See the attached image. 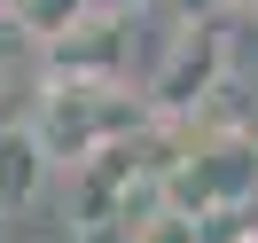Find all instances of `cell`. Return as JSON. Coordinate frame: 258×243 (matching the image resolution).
Masks as SVG:
<instances>
[{
	"label": "cell",
	"mask_w": 258,
	"mask_h": 243,
	"mask_svg": "<svg viewBox=\"0 0 258 243\" xmlns=\"http://www.w3.org/2000/svg\"><path fill=\"white\" fill-rule=\"evenodd\" d=\"M24 126L47 149V165H71V173H79L102 149L133 141V133L149 126V102H141V86H125V79H47Z\"/></svg>",
	"instance_id": "1"
},
{
	"label": "cell",
	"mask_w": 258,
	"mask_h": 243,
	"mask_svg": "<svg viewBox=\"0 0 258 243\" xmlns=\"http://www.w3.org/2000/svg\"><path fill=\"white\" fill-rule=\"evenodd\" d=\"M227 79H235V32H227V16L172 24L157 71L141 79V102H149V118H164V126H188Z\"/></svg>",
	"instance_id": "2"
},
{
	"label": "cell",
	"mask_w": 258,
	"mask_h": 243,
	"mask_svg": "<svg viewBox=\"0 0 258 243\" xmlns=\"http://www.w3.org/2000/svg\"><path fill=\"white\" fill-rule=\"evenodd\" d=\"M242 204H258V133H211L188 141L180 165L164 173V212L180 220H235Z\"/></svg>",
	"instance_id": "3"
},
{
	"label": "cell",
	"mask_w": 258,
	"mask_h": 243,
	"mask_svg": "<svg viewBox=\"0 0 258 243\" xmlns=\"http://www.w3.org/2000/svg\"><path fill=\"white\" fill-rule=\"evenodd\" d=\"M125 24H133L125 8L102 0L71 39L47 47V79H125Z\"/></svg>",
	"instance_id": "4"
},
{
	"label": "cell",
	"mask_w": 258,
	"mask_h": 243,
	"mask_svg": "<svg viewBox=\"0 0 258 243\" xmlns=\"http://www.w3.org/2000/svg\"><path fill=\"white\" fill-rule=\"evenodd\" d=\"M47 149L32 141V126H0V220H16V212H32L39 204V188H47Z\"/></svg>",
	"instance_id": "5"
},
{
	"label": "cell",
	"mask_w": 258,
	"mask_h": 243,
	"mask_svg": "<svg viewBox=\"0 0 258 243\" xmlns=\"http://www.w3.org/2000/svg\"><path fill=\"white\" fill-rule=\"evenodd\" d=\"M102 0H16V16H8V32H24L32 47H55V39H71L86 16H94Z\"/></svg>",
	"instance_id": "6"
},
{
	"label": "cell",
	"mask_w": 258,
	"mask_h": 243,
	"mask_svg": "<svg viewBox=\"0 0 258 243\" xmlns=\"http://www.w3.org/2000/svg\"><path fill=\"white\" fill-rule=\"evenodd\" d=\"M125 243H204V227H196V220H180V212H141V220H133L125 227Z\"/></svg>",
	"instance_id": "7"
},
{
	"label": "cell",
	"mask_w": 258,
	"mask_h": 243,
	"mask_svg": "<svg viewBox=\"0 0 258 243\" xmlns=\"http://www.w3.org/2000/svg\"><path fill=\"white\" fill-rule=\"evenodd\" d=\"M110 8H125V16H133V8H157V0H110Z\"/></svg>",
	"instance_id": "8"
},
{
	"label": "cell",
	"mask_w": 258,
	"mask_h": 243,
	"mask_svg": "<svg viewBox=\"0 0 258 243\" xmlns=\"http://www.w3.org/2000/svg\"><path fill=\"white\" fill-rule=\"evenodd\" d=\"M8 16H16V0H0V24H8Z\"/></svg>",
	"instance_id": "9"
}]
</instances>
